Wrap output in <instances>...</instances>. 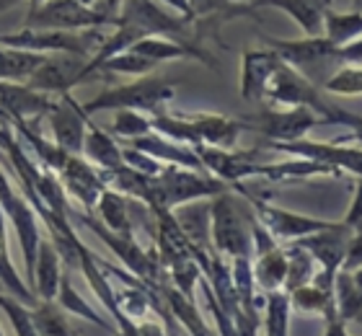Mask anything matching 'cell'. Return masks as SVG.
Listing matches in <instances>:
<instances>
[{"label": "cell", "instance_id": "10", "mask_svg": "<svg viewBox=\"0 0 362 336\" xmlns=\"http://www.w3.org/2000/svg\"><path fill=\"white\" fill-rule=\"evenodd\" d=\"M274 148L290 150V153H300L308 156L318 163H332L334 166H347L349 171L362 176V153L360 150H341V148H326V145H310V142H274Z\"/></svg>", "mask_w": 362, "mask_h": 336}, {"label": "cell", "instance_id": "20", "mask_svg": "<svg viewBox=\"0 0 362 336\" xmlns=\"http://www.w3.org/2000/svg\"><path fill=\"white\" fill-rule=\"evenodd\" d=\"M0 308L11 315V321L16 326V334L18 336H37V329H34V321H31V313H26V308H21L16 300L0 295Z\"/></svg>", "mask_w": 362, "mask_h": 336}, {"label": "cell", "instance_id": "26", "mask_svg": "<svg viewBox=\"0 0 362 336\" xmlns=\"http://www.w3.org/2000/svg\"><path fill=\"white\" fill-rule=\"evenodd\" d=\"M0 336H3V331H0Z\"/></svg>", "mask_w": 362, "mask_h": 336}, {"label": "cell", "instance_id": "23", "mask_svg": "<svg viewBox=\"0 0 362 336\" xmlns=\"http://www.w3.org/2000/svg\"><path fill=\"white\" fill-rule=\"evenodd\" d=\"M192 3V11H194L197 18H204V16H210L215 13V11H226L228 13V8H233V3L230 0H189Z\"/></svg>", "mask_w": 362, "mask_h": 336}, {"label": "cell", "instance_id": "9", "mask_svg": "<svg viewBox=\"0 0 362 336\" xmlns=\"http://www.w3.org/2000/svg\"><path fill=\"white\" fill-rule=\"evenodd\" d=\"M52 129L62 150L78 153L83 148V109L65 96L62 106H52Z\"/></svg>", "mask_w": 362, "mask_h": 336}, {"label": "cell", "instance_id": "7", "mask_svg": "<svg viewBox=\"0 0 362 336\" xmlns=\"http://www.w3.org/2000/svg\"><path fill=\"white\" fill-rule=\"evenodd\" d=\"M88 62L83 57H57V60H45L31 73V88L45 91H68L70 86L83 81V70Z\"/></svg>", "mask_w": 362, "mask_h": 336}, {"label": "cell", "instance_id": "2", "mask_svg": "<svg viewBox=\"0 0 362 336\" xmlns=\"http://www.w3.org/2000/svg\"><path fill=\"white\" fill-rule=\"evenodd\" d=\"M26 23L49 26V29H88V26H114L109 18L78 0H49L45 6H34Z\"/></svg>", "mask_w": 362, "mask_h": 336}, {"label": "cell", "instance_id": "17", "mask_svg": "<svg viewBox=\"0 0 362 336\" xmlns=\"http://www.w3.org/2000/svg\"><path fill=\"white\" fill-rule=\"evenodd\" d=\"M31 321H34L37 336H68V326L62 321V315L49 306L39 308L37 313H31Z\"/></svg>", "mask_w": 362, "mask_h": 336}, {"label": "cell", "instance_id": "14", "mask_svg": "<svg viewBox=\"0 0 362 336\" xmlns=\"http://www.w3.org/2000/svg\"><path fill=\"white\" fill-rule=\"evenodd\" d=\"M34 282H37L39 295L45 300H52L54 292H57V256H54L52 246L49 243H42L39 246V262L34 264Z\"/></svg>", "mask_w": 362, "mask_h": 336}, {"label": "cell", "instance_id": "18", "mask_svg": "<svg viewBox=\"0 0 362 336\" xmlns=\"http://www.w3.org/2000/svg\"><path fill=\"white\" fill-rule=\"evenodd\" d=\"M326 91L334 93H362V67H341L339 73L326 81Z\"/></svg>", "mask_w": 362, "mask_h": 336}, {"label": "cell", "instance_id": "4", "mask_svg": "<svg viewBox=\"0 0 362 336\" xmlns=\"http://www.w3.org/2000/svg\"><path fill=\"white\" fill-rule=\"evenodd\" d=\"M264 42L272 47V52L279 54V60L298 67H310L316 65V62L337 60V50H339L326 37H308L298 39V42H282V39L264 37Z\"/></svg>", "mask_w": 362, "mask_h": 336}, {"label": "cell", "instance_id": "11", "mask_svg": "<svg viewBox=\"0 0 362 336\" xmlns=\"http://www.w3.org/2000/svg\"><path fill=\"white\" fill-rule=\"evenodd\" d=\"M257 207L262 209V217L267 220L272 231L282 236V238H293V236H310V233H318V231H332L337 225H329V223H318V220H308V217H300V215H293V212H282V209H269L264 204H259Z\"/></svg>", "mask_w": 362, "mask_h": 336}, {"label": "cell", "instance_id": "13", "mask_svg": "<svg viewBox=\"0 0 362 336\" xmlns=\"http://www.w3.org/2000/svg\"><path fill=\"white\" fill-rule=\"evenodd\" d=\"M0 96H3V104H6L16 117L37 114V112H52V104H49L45 96L34 93L31 88H18V86H3V83H0Z\"/></svg>", "mask_w": 362, "mask_h": 336}, {"label": "cell", "instance_id": "19", "mask_svg": "<svg viewBox=\"0 0 362 336\" xmlns=\"http://www.w3.org/2000/svg\"><path fill=\"white\" fill-rule=\"evenodd\" d=\"M0 282H6L8 287H11V290H13L21 300H31L29 290L23 287L21 279L16 277L11 262H8V248H6V236H3V223H0Z\"/></svg>", "mask_w": 362, "mask_h": 336}, {"label": "cell", "instance_id": "21", "mask_svg": "<svg viewBox=\"0 0 362 336\" xmlns=\"http://www.w3.org/2000/svg\"><path fill=\"white\" fill-rule=\"evenodd\" d=\"M148 129H151V122L143 120L135 112H119V117L114 122V132L124 134V137H137V134H145Z\"/></svg>", "mask_w": 362, "mask_h": 336}, {"label": "cell", "instance_id": "12", "mask_svg": "<svg viewBox=\"0 0 362 336\" xmlns=\"http://www.w3.org/2000/svg\"><path fill=\"white\" fill-rule=\"evenodd\" d=\"M324 37L334 47H344L349 42L362 37V11L352 13H337L332 8H326L324 13Z\"/></svg>", "mask_w": 362, "mask_h": 336}, {"label": "cell", "instance_id": "5", "mask_svg": "<svg viewBox=\"0 0 362 336\" xmlns=\"http://www.w3.org/2000/svg\"><path fill=\"white\" fill-rule=\"evenodd\" d=\"M282 65L277 52L272 50H249L243 54V75H241V96L246 101L264 98V88L274 70Z\"/></svg>", "mask_w": 362, "mask_h": 336}, {"label": "cell", "instance_id": "22", "mask_svg": "<svg viewBox=\"0 0 362 336\" xmlns=\"http://www.w3.org/2000/svg\"><path fill=\"white\" fill-rule=\"evenodd\" d=\"M321 112L326 114V120H329V122H339V124L349 127V129H352V137H357V140L362 142V117L344 112V109H337V106H329V104L321 106Z\"/></svg>", "mask_w": 362, "mask_h": 336}, {"label": "cell", "instance_id": "6", "mask_svg": "<svg viewBox=\"0 0 362 336\" xmlns=\"http://www.w3.org/2000/svg\"><path fill=\"white\" fill-rule=\"evenodd\" d=\"M257 120H259V127H257L259 132H264L267 137L285 140V142L300 140L305 129L316 127L318 124L313 112L305 109V106H300V109H290V112H262Z\"/></svg>", "mask_w": 362, "mask_h": 336}, {"label": "cell", "instance_id": "25", "mask_svg": "<svg viewBox=\"0 0 362 336\" xmlns=\"http://www.w3.org/2000/svg\"><path fill=\"white\" fill-rule=\"evenodd\" d=\"M230 3H233V0H230ZM243 3H246V0H243Z\"/></svg>", "mask_w": 362, "mask_h": 336}, {"label": "cell", "instance_id": "15", "mask_svg": "<svg viewBox=\"0 0 362 336\" xmlns=\"http://www.w3.org/2000/svg\"><path fill=\"white\" fill-rule=\"evenodd\" d=\"M86 153H88L93 161H98L104 168H109V171H114V168H119V166H122V150L117 148V145H114V142L96 127L90 129V134H88Z\"/></svg>", "mask_w": 362, "mask_h": 336}, {"label": "cell", "instance_id": "8", "mask_svg": "<svg viewBox=\"0 0 362 336\" xmlns=\"http://www.w3.org/2000/svg\"><path fill=\"white\" fill-rule=\"evenodd\" d=\"M251 6H277L300 23L308 37H324V13L329 0H251Z\"/></svg>", "mask_w": 362, "mask_h": 336}, {"label": "cell", "instance_id": "1", "mask_svg": "<svg viewBox=\"0 0 362 336\" xmlns=\"http://www.w3.org/2000/svg\"><path fill=\"white\" fill-rule=\"evenodd\" d=\"M174 96V83L160 81V78H145V81L129 83L122 88L106 91L90 104L83 106V112L96 109H145V112H158L163 101Z\"/></svg>", "mask_w": 362, "mask_h": 336}, {"label": "cell", "instance_id": "3", "mask_svg": "<svg viewBox=\"0 0 362 336\" xmlns=\"http://www.w3.org/2000/svg\"><path fill=\"white\" fill-rule=\"evenodd\" d=\"M264 96H269V101H274V104L293 106V109L305 106V109H318L321 112V106H324L318 91L305 78H300V75L295 73L293 67H287V62H282L274 70V75L267 83Z\"/></svg>", "mask_w": 362, "mask_h": 336}, {"label": "cell", "instance_id": "16", "mask_svg": "<svg viewBox=\"0 0 362 336\" xmlns=\"http://www.w3.org/2000/svg\"><path fill=\"white\" fill-rule=\"evenodd\" d=\"M101 215L114 231H119L122 236H129V223L122 197H117L114 192H101Z\"/></svg>", "mask_w": 362, "mask_h": 336}, {"label": "cell", "instance_id": "24", "mask_svg": "<svg viewBox=\"0 0 362 336\" xmlns=\"http://www.w3.org/2000/svg\"><path fill=\"white\" fill-rule=\"evenodd\" d=\"M166 3L179 13V18H184V21H189V23L197 21V16H194V11H192V3H189V0H166Z\"/></svg>", "mask_w": 362, "mask_h": 336}, {"label": "cell", "instance_id": "27", "mask_svg": "<svg viewBox=\"0 0 362 336\" xmlns=\"http://www.w3.org/2000/svg\"><path fill=\"white\" fill-rule=\"evenodd\" d=\"M0 287H3V284H0Z\"/></svg>", "mask_w": 362, "mask_h": 336}]
</instances>
